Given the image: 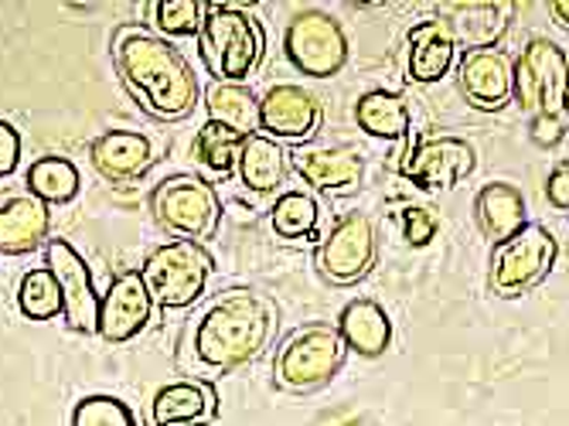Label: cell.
I'll return each instance as SVG.
<instances>
[{"instance_id": "6da1fadb", "label": "cell", "mask_w": 569, "mask_h": 426, "mask_svg": "<svg viewBox=\"0 0 569 426\" xmlns=\"http://www.w3.org/2000/svg\"><path fill=\"white\" fill-rule=\"evenodd\" d=\"M113 62L133 99L153 120L178 123L198 106V76L161 34L123 24L113 38Z\"/></svg>"}, {"instance_id": "7a4b0ae2", "label": "cell", "mask_w": 569, "mask_h": 426, "mask_svg": "<svg viewBox=\"0 0 569 426\" xmlns=\"http://www.w3.org/2000/svg\"><path fill=\"white\" fill-rule=\"evenodd\" d=\"M277 331V307L256 290H226L201 314L191 348L212 371H232L260 358Z\"/></svg>"}, {"instance_id": "3957f363", "label": "cell", "mask_w": 569, "mask_h": 426, "mask_svg": "<svg viewBox=\"0 0 569 426\" xmlns=\"http://www.w3.org/2000/svg\"><path fill=\"white\" fill-rule=\"evenodd\" d=\"M263 28L246 8L204 4L198 28V56L216 82H246L263 59Z\"/></svg>"}, {"instance_id": "277c9868", "label": "cell", "mask_w": 569, "mask_h": 426, "mask_svg": "<svg viewBox=\"0 0 569 426\" xmlns=\"http://www.w3.org/2000/svg\"><path fill=\"white\" fill-rule=\"evenodd\" d=\"M212 274H216L212 252L191 239H171L158 246L140 266V277L153 307L164 310L191 307L204 294V287H209Z\"/></svg>"}, {"instance_id": "5b68a950", "label": "cell", "mask_w": 569, "mask_h": 426, "mask_svg": "<svg viewBox=\"0 0 569 426\" xmlns=\"http://www.w3.org/2000/svg\"><path fill=\"white\" fill-rule=\"evenodd\" d=\"M345 365V345L331 325H303L287 335L273 358V379L283 393L307 396L325 389Z\"/></svg>"}, {"instance_id": "8992f818", "label": "cell", "mask_w": 569, "mask_h": 426, "mask_svg": "<svg viewBox=\"0 0 569 426\" xmlns=\"http://www.w3.org/2000/svg\"><path fill=\"white\" fill-rule=\"evenodd\" d=\"M559 242L556 236L539 226L526 222L515 236L495 246L491 252V290L498 297H519L539 287L556 266Z\"/></svg>"}, {"instance_id": "52a82bcc", "label": "cell", "mask_w": 569, "mask_h": 426, "mask_svg": "<svg viewBox=\"0 0 569 426\" xmlns=\"http://www.w3.org/2000/svg\"><path fill=\"white\" fill-rule=\"evenodd\" d=\"M511 99L529 117L566 113V51L549 38H532L511 66Z\"/></svg>"}, {"instance_id": "ba28073f", "label": "cell", "mask_w": 569, "mask_h": 426, "mask_svg": "<svg viewBox=\"0 0 569 426\" xmlns=\"http://www.w3.org/2000/svg\"><path fill=\"white\" fill-rule=\"evenodd\" d=\"M153 219L178 239L201 242L219 229L222 205L209 181L198 175H171L153 188Z\"/></svg>"}, {"instance_id": "9c48e42d", "label": "cell", "mask_w": 569, "mask_h": 426, "mask_svg": "<svg viewBox=\"0 0 569 426\" xmlns=\"http://www.w3.org/2000/svg\"><path fill=\"white\" fill-rule=\"evenodd\" d=\"M283 51L300 76L331 79L348 66V34L328 11L307 8L290 18L283 31Z\"/></svg>"}, {"instance_id": "30bf717a", "label": "cell", "mask_w": 569, "mask_h": 426, "mask_svg": "<svg viewBox=\"0 0 569 426\" xmlns=\"http://www.w3.org/2000/svg\"><path fill=\"white\" fill-rule=\"evenodd\" d=\"M376 252L379 239L372 219L366 211H348L318 246V274L335 287H351L366 280V274L376 266Z\"/></svg>"}, {"instance_id": "8fae6325", "label": "cell", "mask_w": 569, "mask_h": 426, "mask_svg": "<svg viewBox=\"0 0 569 426\" xmlns=\"http://www.w3.org/2000/svg\"><path fill=\"white\" fill-rule=\"evenodd\" d=\"M44 266L56 277L62 290V317L69 331L76 335H96L99 317V294L92 284V270L82 259V252L69 239H48L44 242Z\"/></svg>"}, {"instance_id": "7c38bea8", "label": "cell", "mask_w": 569, "mask_h": 426, "mask_svg": "<svg viewBox=\"0 0 569 426\" xmlns=\"http://www.w3.org/2000/svg\"><path fill=\"white\" fill-rule=\"evenodd\" d=\"M478 168V153L463 137H427L402 157V175L420 191L440 195L468 181Z\"/></svg>"}, {"instance_id": "4fadbf2b", "label": "cell", "mask_w": 569, "mask_h": 426, "mask_svg": "<svg viewBox=\"0 0 569 426\" xmlns=\"http://www.w3.org/2000/svg\"><path fill=\"white\" fill-rule=\"evenodd\" d=\"M321 127V102L318 96L283 82L263 92L260 99V133L277 143H307Z\"/></svg>"}, {"instance_id": "5bb4252c", "label": "cell", "mask_w": 569, "mask_h": 426, "mask_svg": "<svg viewBox=\"0 0 569 426\" xmlns=\"http://www.w3.org/2000/svg\"><path fill=\"white\" fill-rule=\"evenodd\" d=\"M153 314V300L143 287V277L137 270L120 274L107 297H99V317H96V335L110 345H123L137 338Z\"/></svg>"}, {"instance_id": "9a60e30c", "label": "cell", "mask_w": 569, "mask_h": 426, "mask_svg": "<svg viewBox=\"0 0 569 426\" xmlns=\"http://www.w3.org/2000/svg\"><path fill=\"white\" fill-rule=\"evenodd\" d=\"M460 92L475 110L495 113L511 102V62L501 48H471L457 66Z\"/></svg>"}, {"instance_id": "2e32d148", "label": "cell", "mask_w": 569, "mask_h": 426, "mask_svg": "<svg viewBox=\"0 0 569 426\" xmlns=\"http://www.w3.org/2000/svg\"><path fill=\"white\" fill-rule=\"evenodd\" d=\"M293 171L307 188L321 195H351L361 185L366 161L355 147H297L290 157Z\"/></svg>"}, {"instance_id": "e0dca14e", "label": "cell", "mask_w": 569, "mask_h": 426, "mask_svg": "<svg viewBox=\"0 0 569 426\" xmlns=\"http://www.w3.org/2000/svg\"><path fill=\"white\" fill-rule=\"evenodd\" d=\"M219 416V396L212 383L178 379L153 393L150 426H204Z\"/></svg>"}, {"instance_id": "ac0fdd59", "label": "cell", "mask_w": 569, "mask_h": 426, "mask_svg": "<svg viewBox=\"0 0 569 426\" xmlns=\"http://www.w3.org/2000/svg\"><path fill=\"white\" fill-rule=\"evenodd\" d=\"M51 208L34 195H8L0 201V256H24L48 242Z\"/></svg>"}, {"instance_id": "d6986e66", "label": "cell", "mask_w": 569, "mask_h": 426, "mask_svg": "<svg viewBox=\"0 0 569 426\" xmlns=\"http://www.w3.org/2000/svg\"><path fill=\"white\" fill-rule=\"evenodd\" d=\"M453 56H457L453 34H450V28L440 18H427V21L409 28V38H406V72H409L412 82H420V86L440 82L450 72Z\"/></svg>"}, {"instance_id": "ffe728a7", "label": "cell", "mask_w": 569, "mask_h": 426, "mask_svg": "<svg viewBox=\"0 0 569 426\" xmlns=\"http://www.w3.org/2000/svg\"><path fill=\"white\" fill-rule=\"evenodd\" d=\"M335 331H338L345 351H355L358 358H382L392 345L389 314L382 310V304H376L369 297L345 304Z\"/></svg>"}, {"instance_id": "44dd1931", "label": "cell", "mask_w": 569, "mask_h": 426, "mask_svg": "<svg viewBox=\"0 0 569 426\" xmlns=\"http://www.w3.org/2000/svg\"><path fill=\"white\" fill-rule=\"evenodd\" d=\"M89 161L107 181H130L153 165V143L133 130H110L92 140Z\"/></svg>"}, {"instance_id": "7402d4cb", "label": "cell", "mask_w": 569, "mask_h": 426, "mask_svg": "<svg viewBox=\"0 0 569 426\" xmlns=\"http://www.w3.org/2000/svg\"><path fill=\"white\" fill-rule=\"evenodd\" d=\"M290 168V153L283 150V143L263 137V133H249L242 140L239 161H236V175L239 181L256 191V195H273Z\"/></svg>"}, {"instance_id": "603a6c76", "label": "cell", "mask_w": 569, "mask_h": 426, "mask_svg": "<svg viewBox=\"0 0 569 426\" xmlns=\"http://www.w3.org/2000/svg\"><path fill=\"white\" fill-rule=\"evenodd\" d=\"M475 216H478V226H481L485 239L491 246H498V242H505L508 236H515L526 226V198H522L519 188L508 185V181H488L478 191Z\"/></svg>"}, {"instance_id": "cb8c5ba5", "label": "cell", "mask_w": 569, "mask_h": 426, "mask_svg": "<svg viewBox=\"0 0 569 426\" xmlns=\"http://www.w3.org/2000/svg\"><path fill=\"white\" fill-rule=\"evenodd\" d=\"M450 34L453 44H463V51L471 48H495V41L505 34V11L491 0H478V4H450L437 14Z\"/></svg>"}, {"instance_id": "d4e9b609", "label": "cell", "mask_w": 569, "mask_h": 426, "mask_svg": "<svg viewBox=\"0 0 569 426\" xmlns=\"http://www.w3.org/2000/svg\"><path fill=\"white\" fill-rule=\"evenodd\" d=\"M204 110L212 123L239 137L260 133V99L242 82H212L204 89Z\"/></svg>"}, {"instance_id": "484cf974", "label": "cell", "mask_w": 569, "mask_h": 426, "mask_svg": "<svg viewBox=\"0 0 569 426\" xmlns=\"http://www.w3.org/2000/svg\"><path fill=\"white\" fill-rule=\"evenodd\" d=\"M355 123L361 133H369L376 140H406L412 127L409 102L399 92L369 89L355 102Z\"/></svg>"}, {"instance_id": "4316f807", "label": "cell", "mask_w": 569, "mask_h": 426, "mask_svg": "<svg viewBox=\"0 0 569 426\" xmlns=\"http://www.w3.org/2000/svg\"><path fill=\"white\" fill-rule=\"evenodd\" d=\"M79 191H82V175L69 157L48 153L28 168V195H34L48 208L69 205L72 198H79Z\"/></svg>"}, {"instance_id": "83f0119b", "label": "cell", "mask_w": 569, "mask_h": 426, "mask_svg": "<svg viewBox=\"0 0 569 426\" xmlns=\"http://www.w3.org/2000/svg\"><path fill=\"white\" fill-rule=\"evenodd\" d=\"M318 219H321V208H318V198L310 191H283L277 201H273V211H270V222H273V232L280 239H315L318 236Z\"/></svg>"}, {"instance_id": "f1b7e54d", "label": "cell", "mask_w": 569, "mask_h": 426, "mask_svg": "<svg viewBox=\"0 0 569 426\" xmlns=\"http://www.w3.org/2000/svg\"><path fill=\"white\" fill-rule=\"evenodd\" d=\"M18 310L28 317V321H51V317L62 314V290H59L48 266H38V270H28L21 277Z\"/></svg>"}, {"instance_id": "f546056e", "label": "cell", "mask_w": 569, "mask_h": 426, "mask_svg": "<svg viewBox=\"0 0 569 426\" xmlns=\"http://www.w3.org/2000/svg\"><path fill=\"white\" fill-rule=\"evenodd\" d=\"M242 140L239 133L219 127V123H204L194 137V153H198V161L209 168L212 175L219 178H229L236 171V161H239V150H242Z\"/></svg>"}, {"instance_id": "4dcf8cb0", "label": "cell", "mask_w": 569, "mask_h": 426, "mask_svg": "<svg viewBox=\"0 0 569 426\" xmlns=\"http://www.w3.org/2000/svg\"><path fill=\"white\" fill-rule=\"evenodd\" d=\"M204 21V4L198 0H158L153 4V24L164 38H198Z\"/></svg>"}, {"instance_id": "1f68e13d", "label": "cell", "mask_w": 569, "mask_h": 426, "mask_svg": "<svg viewBox=\"0 0 569 426\" xmlns=\"http://www.w3.org/2000/svg\"><path fill=\"white\" fill-rule=\"evenodd\" d=\"M72 426H137L133 409L113 396H86L72 409Z\"/></svg>"}, {"instance_id": "d6a6232c", "label": "cell", "mask_w": 569, "mask_h": 426, "mask_svg": "<svg viewBox=\"0 0 569 426\" xmlns=\"http://www.w3.org/2000/svg\"><path fill=\"white\" fill-rule=\"evenodd\" d=\"M437 229H440V222L430 208H423V205L402 208V239L409 249H427L437 239Z\"/></svg>"}, {"instance_id": "836d02e7", "label": "cell", "mask_w": 569, "mask_h": 426, "mask_svg": "<svg viewBox=\"0 0 569 426\" xmlns=\"http://www.w3.org/2000/svg\"><path fill=\"white\" fill-rule=\"evenodd\" d=\"M21 165V133L0 120V178H11Z\"/></svg>"}, {"instance_id": "e575fe53", "label": "cell", "mask_w": 569, "mask_h": 426, "mask_svg": "<svg viewBox=\"0 0 569 426\" xmlns=\"http://www.w3.org/2000/svg\"><path fill=\"white\" fill-rule=\"evenodd\" d=\"M529 137H532V143L536 147H556V143H562V137H566V123H562V117H532V123H529Z\"/></svg>"}, {"instance_id": "d590c367", "label": "cell", "mask_w": 569, "mask_h": 426, "mask_svg": "<svg viewBox=\"0 0 569 426\" xmlns=\"http://www.w3.org/2000/svg\"><path fill=\"white\" fill-rule=\"evenodd\" d=\"M546 198L559 211L569 208V165H556L552 168V175L546 178Z\"/></svg>"}, {"instance_id": "8d00e7d4", "label": "cell", "mask_w": 569, "mask_h": 426, "mask_svg": "<svg viewBox=\"0 0 569 426\" xmlns=\"http://www.w3.org/2000/svg\"><path fill=\"white\" fill-rule=\"evenodd\" d=\"M549 14L559 21V28H569V0H559V4H549Z\"/></svg>"}]
</instances>
